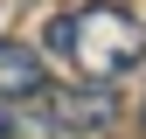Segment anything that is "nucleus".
<instances>
[{"label": "nucleus", "mask_w": 146, "mask_h": 139, "mask_svg": "<svg viewBox=\"0 0 146 139\" xmlns=\"http://www.w3.org/2000/svg\"><path fill=\"white\" fill-rule=\"evenodd\" d=\"M49 49L84 83H118L146 63V21L132 7H111V0H84V7L49 21Z\"/></svg>", "instance_id": "obj_1"}, {"label": "nucleus", "mask_w": 146, "mask_h": 139, "mask_svg": "<svg viewBox=\"0 0 146 139\" xmlns=\"http://www.w3.org/2000/svg\"><path fill=\"white\" fill-rule=\"evenodd\" d=\"M35 104H42V118H49L56 132H104L111 111H118L104 83H90V91H84V83H42Z\"/></svg>", "instance_id": "obj_2"}, {"label": "nucleus", "mask_w": 146, "mask_h": 139, "mask_svg": "<svg viewBox=\"0 0 146 139\" xmlns=\"http://www.w3.org/2000/svg\"><path fill=\"white\" fill-rule=\"evenodd\" d=\"M42 56H35L28 42H0V104H28L42 91Z\"/></svg>", "instance_id": "obj_3"}]
</instances>
